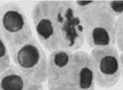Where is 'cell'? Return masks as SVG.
Listing matches in <instances>:
<instances>
[{"mask_svg": "<svg viewBox=\"0 0 123 90\" xmlns=\"http://www.w3.org/2000/svg\"><path fill=\"white\" fill-rule=\"evenodd\" d=\"M31 18L40 44L49 53L56 50L79 51L86 44L73 2L39 1L31 11Z\"/></svg>", "mask_w": 123, "mask_h": 90, "instance_id": "cell-1", "label": "cell"}, {"mask_svg": "<svg viewBox=\"0 0 123 90\" xmlns=\"http://www.w3.org/2000/svg\"><path fill=\"white\" fill-rule=\"evenodd\" d=\"M48 90H95L89 53L56 50L48 58Z\"/></svg>", "mask_w": 123, "mask_h": 90, "instance_id": "cell-2", "label": "cell"}, {"mask_svg": "<svg viewBox=\"0 0 123 90\" xmlns=\"http://www.w3.org/2000/svg\"><path fill=\"white\" fill-rule=\"evenodd\" d=\"M83 28L86 44L91 48L115 46L117 18L105 1L73 2Z\"/></svg>", "mask_w": 123, "mask_h": 90, "instance_id": "cell-3", "label": "cell"}, {"mask_svg": "<svg viewBox=\"0 0 123 90\" xmlns=\"http://www.w3.org/2000/svg\"><path fill=\"white\" fill-rule=\"evenodd\" d=\"M14 66L31 81L44 84L48 77V58L35 38L22 46L8 50Z\"/></svg>", "mask_w": 123, "mask_h": 90, "instance_id": "cell-4", "label": "cell"}, {"mask_svg": "<svg viewBox=\"0 0 123 90\" xmlns=\"http://www.w3.org/2000/svg\"><path fill=\"white\" fill-rule=\"evenodd\" d=\"M0 32L8 50L18 48L34 38L23 8L16 3L0 6Z\"/></svg>", "mask_w": 123, "mask_h": 90, "instance_id": "cell-5", "label": "cell"}, {"mask_svg": "<svg viewBox=\"0 0 123 90\" xmlns=\"http://www.w3.org/2000/svg\"><path fill=\"white\" fill-rule=\"evenodd\" d=\"M95 84L102 89L115 86L122 75V55L115 46L97 47L90 53Z\"/></svg>", "mask_w": 123, "mask_h": 90, "instance_id": "cell-6", "label": "cell"}, {"mask_svg": "<svg viewBox=\"0 0 123 90\" xmlns=\"http://www.w3.org/2000/svg\"><path fill=\"white\" fill-rule=\"evenodd\" d=\"M0 90H44V84L34 83L11 64L0 74Z\"/></svg>", "mask_w": 123, "mask_h": 90, "instance_id": "cell-7", "label": "cell"}, {"mask_svg": "<svg viewBox=\"0 0 123 90\" xmlns=\"http://www.w3.org/2000/svg\"><path fill=\"white\" fill-rule=\"evenodd\" d=\"M10 65H11V56L6 42L0 32V74Z\"/></svg>", "mask_w": 123, "mask_h": 90, "instance_id": "cell-8", "label": "cell"}, {"mask_svg": "<svg viewBox=\"0 0 123 90\" xmlns=\"http://www.w3.org/2000/svg\"><path fill=\"white\" fill-rule=\"evenodd\" d=\"M105 4L108 7L111 13L117 18L122 16V13H123L122 1H105Z\"/></svg>", "mask_w": 123, "mask_h": 90, "instance_id": "cell-9", "label": "cell"}, {"mask_svg": "<svg viewBox=\"0 0 123 90\" xmlns=\"http://www.w3.org/2000/svg\"><path fill=\"white\" fill-rule=\"evenodd\" d=\"M122 16L117 18V31H116V44H117L121 53L122 52Z\"/></svg>", "mask_w": 123, "mask_h": 90, "instance_id": "cell-10", "label": "cell"}]
</instances>
